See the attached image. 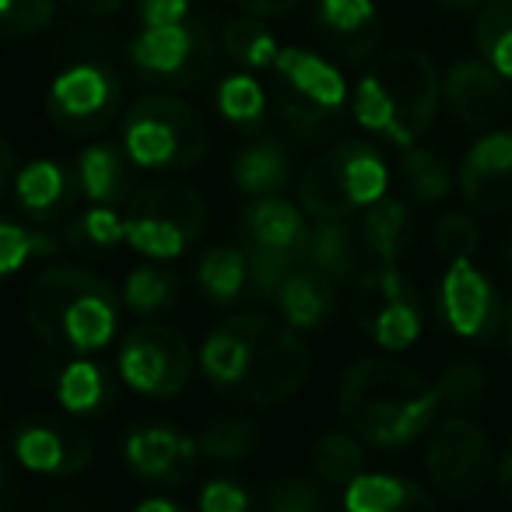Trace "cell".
I'll use <instances>...</instances> for the list:
<instances>
[{
	"instance_id": "6da1fadb",
	"label": "cell",
	"mask_w": 512,
	"mask_h": 512,
	"mask_svg": "<svg viewBox=\"0 0 512 512\" xmlns=\"http://www.w3.org/2000/svg\"><path fill=\"white\" fill-rule=\"evenodd\" d=\"M337 411L369 446L404 449L435 425L442 397L439 386L393 358H362L341 376Z\"/></svg>"
},
{
	"instance_id": "7a4b0ae2",
	"label": "cell",
	"mask_w": 512,
	"mask_h": 512,
	"mask_svg": "<svg viewBox=\"0 0 512 512\" xmlns=\"http://www.w3.org/2000/svg\"><path fill=\"white\" fill-rule=\"evenodd\" d=\"M120 295L106 278L74 264H53L25 288V323L64 355H95L120 330Z\"/></svg>"
},
{
	"instance_id": "3957f363",
	"label": "cell",
	"mask_w": 512,
	"mask_h": 512,
	"mask_svg": "<svg viewBox=\"0 0 512 512\" xmlns=\"http://www.w3.org/2000/svg\"><path fill=\"white\" fill-rule=\"evenodd\" d=\"M442 102L439 67L421 50H393L358 78L351 116L369 134L411 148L428 134Z\"/></svg>"
},
{
	"instance_id": "277c9868",
	"label": "cell",
	"mask_w": 512,
	"mask_h": 512,
	"mask_svg": "<svg viewBox=\"0 0 512 512\" xmlns=\"http://www.w3.org/2000/svg\"><path fill=\"white\" fill-rule=\"evenodd\" d=\"M348 102V81L327 57L302 46H281L274 60V106L302 141H334L344 127Z\"/></svg>"
},
{
	"instance_id": "5b68a950",
	"label": "cell",
	"mask_w": 512,
	"mask_h": 512,
	"mask_svg": "<svg viewBox=\"0 0 512 512\" xmlns=\"http://www.w3.org/2000/svg\"><path fill=\"white\" fill-rule=\"evenodd\" d=\"M120 144L144 172H186L204 162L211 137L190 102L169 92H151L123 113Z\"/></svg>"
},
{
	"instance_id": "8992f818",
	"label": "cell",
	"mask_w": 512,
	"mask_h": 512,
	"mask_svg": "<svg viewBox=\"0 0 512 512\" xmlns=\"http://www.w3.org/2000/svg\"><path fill=\"white\" fill-rule=\"evenodd\" d=\"M390 169L376 144L341 141L330 151L316 155L295 183L299 207L309 218H351L386 197Z\"/></svg>"
},
{
	"instance_id": "52a82bcc",
	"label": "cell",
	"mask_w": 512,
	"mask_h": 512,
	"mask_svg": "<svg viewBox=\"0 0 512 512\" xmlns=\"http://www.w3.org/2000/svg\"><path fill=\"white\" fill-rule=\"evenodd\" d=\"M207 228V204L190 183H165L141 186L130 193L123 211V232L127 246L137 249L148 260H176L183 256Z\"/></svg>"
},
{
	"instance_id": "ba28073f",
	"label": "cell",
	"mask_w": 512,
	"mask_h": 512,
	"mask_svg": "<svg viewBox=\"0 0 512 512\" xmlns=\"http://www.w3.org/2000/svg\"><path fill=\"white\" fill-rule=\"evenodd\" d=\"M351 320L376 348L407 351L425 327L418 285L397 267H365L351 281Z\"/></svg>"
},
{
	"instance_id": "9c48e42d",
	"label": "cell",
	"mask_w": 512,
	"mask_h": 512,
	"mask_svg": "<svg viewBox=\"0 0 512 512\" xmlns=\"http://www.w3.org/2000/svg\"><path fill=\"white\" fill-rule=\"evenodd\" d=\"M313 372V355L309 344L292 330L285 320L253 313V355H249V372L242 390L235 393V404L249 407H274L288 404Z\"/></svg>"
},
{
	"instance_id": "30bf717a",
	"label": "cell",
	"mask_w": 512,
	"mask_h": 512,
	"mask_svg": "<svg viewBox=\"0 0 512 512\" xmlns=\"http://www.w3.org/2000/svg\"><path fill=\"white\" fill-rule=\"evenodd\" d=\"M116 376L141 397L172 400L193 379V348L183 337V330L158 320H144L120 344Z\"/></svg>"
},
{
	"instance_id": "8fae6325",
	"label": "cell",
	"mask_w": 512,
	"mask_h": 512,
	"mask_svg": "<svg viewBox=\"0 0 512 512\" xmlns=\"http://www.w3.org/2000/svg\"><path fill=\"white\" fill-rule=\"evenodd\" d=\"M425 467L442 495L453 502H467L488 488L495 474V449L481 425L453 414L428 428Z\"/></svg>"
},
{
	"instance_id": "7c38bea8",
	"label": "cell",
	"mask_w": 512,
	"mask_h": 512,
	"mask_svg": "<svg viewBox=\"0 0 512 512\" xmlns=\"http://www.w3.org/2000/svg\"><path fill=\"white\" fill-rule=\"evenodd\" d=\"M123 85L102 64H71L50 81L46 113L60 134L95 137L120 120Z\"/></svg>"
},
{
	"instance_id": "4fadbf2b",
	"label": "cell",
	"mask_w": 512,
	"mask_h": 512,
	"mask_svg": "<svg viewBox=\"0 0 512 512\" xmlns=\"http://www.w3.org/2000/svg\"><path fill=\"white\" fill-rule=\"evenodd\" d=\"M211 60V39L190 18L176 25H144L130 43V64L137 67V74L165 88H183L200 81Z\"/></svg>"
},
{
	"instance_id": "5bb4252c",
	"label": "cell",
	"mask_w": 512,
	"mask_h": 512,
	"mask_svg": "<svg viewBox=\"0 0 512 512\" xmlns=\"http://www.w3.org/2000/svg\"><path fill=\"white\" fill-rule=\"evenodd\" d=\"M439 313L442 323L463 341H488L505 320L495 285L481 267H474V260H449L439 281Z\"/></svg>"
},
{
	"instance_id": "9a60e30c",
	"label": "cell",
	"mask_w": 512,
	"mask_h": 512,
	"mask_svg": "<svg viewBox=\"0 0 512 512\" xmlns=\"http://www.w3.org/2000/svg\"><path fill=\"white\" fill-rule=\"evenodd\" d=\"M18 463L39 477H71L92 463L95 442L81 421L71 418H29L11 435Z\"/></svg>"
},
{
	"instance_id": "2e32d148",
	"label": "cell",
	"mask_w": 512,
	"mask_h": 512,
	"mask_svg": "<svg viewBox=\"0 0 512 512\" xmlns=\"http://www.w3.org/2000/svg\"><path fill=\"white\" fill-rule=\"evenodd\" d=\"M197 460L200 442L169 421L134 425L123 439V463L130 467V474L155 484V488L186 484L197 470Z\"/></svg>"
},
{
	"instance_id": "e0dca14e",
	"label": "cell",
	"mask_w": 512,
	"mask_h": 512,
	"mask_svg": "<svg viewBox=\"0 0 512 512\" xmlns=\"http://www.w3.org/2000/svg\"><path fill=\"white\" fill-rule=\"evenodd\" d=\"M460 197L474 211L509 214L512 211V130H484L467 148L456 169Z\"/></svg>"
},
{
	"instance_id": "ac0fdd59",
	"label": "cell",
	"mask_w": 512,
	"mask_h": 512,
	"mask_svg": "<svg viewBox=\"0 0 512 512\" xmlns=\"http://www.w3.org/2000/svg\"><path fill=\"white\" fill-rule=\"evenodd\" d=\"M313 32L327 53L362 64L383 43V18L376 0H316Z\"/></svg>"
},
{
	"instance_id": "d6986e66",
	"label": "cell",
	"mask_w": 512,
	"mask_h": 512,
	"mask_svg": "<svg viewBox=\"0 0 512 512\" xmlns=\"http://www.w3.org/2000/svg\"><path fill=\"white\" fill-rule=\"evenodd\" d=\"M502 74L484 57L456 60L442 78V99L453 120L467 130H491L505 113V85Z\"/></svg>"
},
{
	"instance_id": "ffe728a7",
	"label": "cell",
	"mask_w": 512,
	"mask_h": 512,
	"mask_svg": "<svg viewBox=\"0 0 512 512\" xmlns=\"http://www.w3.org/2000/svg\"><path fill=\"white\" fill-rule=\"evenodd\" d=\"M81 197L78 172H71L64 162L53 158H36L25 169L15 172V200L18 211L32 221V225H53L64 218Z\"/></svg>"
},
{
	"instance_id": "44dd1931",
	"label": "cell",
	"mask_w": 512,
	"mask_h": 512,
	"mask_svg": "<svg viewBox=\"0 0 512 512\" xmlns=\"http://www.w3.org/2000/svg\"><path fill=\"white\" fill-rule=\"evenodd\" d=\"M239 235L246 246L285 249V253L306 260L313 225L306 221V211L299 204H288L281 193H271V197H253V204L242 207Z\"/></svg>"
},
{
	"instance_id": "7402d4cb",
	"label": "cell",
	"mask_w": 512,
	"mask_h": 512,
	"mask_svg": "<svg viewBox=\"0 0 512 512\" xmlns=\"http://www.w3.org/2000/svg\"><path fill=\"white\" fill-rule=\"evenodd\" d=\"M281 320L292 330H323L337 316V281L330 274L316 271V267L302 264L292 278L281 285V292L274 295Z\"/></svg>"
},
{
	"instance_id": "603a6c76",
	"label": "cell",
	"mask_w": 512,
	"mask_h": 512,
	"mask_svg": "<svg viewBox=\"0 0 512 512\" xmlns=\"http://www.w3.org/2000/svg\"><path fill=\"white\" fill-rule=\"evenodd\" d=\"M292 183V151L281 137H260L232 158V186L242 197H271Z\"/></svg>"
},
{
	"instance_id": "cb8c5ba5",
	"label": "cell",
	"mask_w": 512,
	"mask_h": 512,
	"mask_svg": "<svg viewBox=\"0 0 512 512\" xmlns=\"http://www.w3.org/2000/svg\"><path fill=\"white\" fill-rule=\"evenodd\" d=\"M362 260H365V246H362V232H358V225H351L348 218L316 221L313 235H309V253H306L309 267L330 274L337 285H344V281L358 278Z\"/></svg>"
},
{
	"instance_id": "d4e9b609",
	"label": "cell",
	"mask_w": 512,
	"mask_h": 512,
	"mask_svg": "<svg viewBox=\"0 0 512 512\" xmlns=\"http://www.w3.org/2000/svg\"><path fill=\"white\" fill-rule=\"evenodd\" d=\"M57 400L74 418H99V414L113 411L116 383L102 362L88 355H74L57 379Z\"/></svg>"
},
{
	"instance_id": "484cf974",
	"label": "cell",
	"mask_w": 512,
	"mask_h": 512,
	"mask_svg": "<svg viewBox=\"0 0 512 512\" xmlns=\"http://www.w3.org/2000/svg\"><path fill=\"white\" fill-rule=\"evenodd\" d=\"M130 158L123 151V144L113 141H95L92 148H85L78 155V183L81 197L88 204H120L130 197Z\"/></svg>"
},
{
	"instance_id": "4316f807",
	"label": "cell",
	"mask_w": 512,
	"mask_h": 512,
	"mask_svg": "<svg viewBox=\"0 0 512 512\" xmlns=\"http://www.w3.org/2000/svg\"><path fill=\"white\" fill-rule=\"evenodd\" d=\"M344 509L351 512H418L435 509V498L421 484L397 474H362L344 484Z\"/></svg>"
},
{
	"instance_id": "83f0119b",
	"label": "cell",
	"mask_w": 512,
	"mask_h": 512,
	"mask_svg": "<svg viewBox=\"0 0 512 512\" xmlns=\"http://www.w3.org/2000/svg\"><path fill=\"white\" fill-rule=\"evenodd\" d=\"M362 246L372 264L397 267V260L404 256V249L411 246V211L404 200L397 197H379L376 204H369L362 211Z\"/></svg>"
},
{
	"instance_id": "f1b7e54d",
	"label": "cell",
	"mask_w": 512,
	"mask_h": 512,
	"mask_svg": "<svg viewBox=\"0 0 512 512\" xmlns=\"http://www.w3.org/2000/svg\"><path fill=\"white\" fill-rule=\"evenodd\" d=\"M197 285L214 306H232L249 295V260L242 246H214L200 256Z\"/></svg>"
},
{
	"instance_id": "f546056e",
	"label": "cell",
	"mask_w": 512,
	"mask_h": 512,
	"mask_svg": "<svg viewBox=\"0 0 512 512\" xmlns=\"http://www.w3.org/2000/svg\"><path fill=\"white\" fill-rule=\"evenodd\" d=\"M400 183H404V193L411 204L418 207H432L439 200L449 197L456 183L453 165L442 155H435L432 148H421V144H411V148H400Z\"/></svg>"
},
{
	"instance_id": "4dcf8cb0",
	"label": "cell",
	"mask_w": 512,
	"mask_h": 512,
	"mask_svg": "<svg viewBox=\"0 0 512 512\" xmlns=\"http://www.w3.org/2000/svg\"><path fill=\"white\" fill-rule=\"evenodd\" d=\"M309 463H313L316 477L323 484L344 488L369 467V453H365V442L355 432H323L309 449Z\"/></svg>"
},
{
	"instance_id": "1f68e13d",
	"label": "cell",
	"mask_w": 512,
	"mask_h": 512,
	"mask_svg": "<svg viewBox=\"0 0 512 512\" xmlns=\"http://www.w3.org/2000/svg\"><path fill=\"white\" fill-rule=\"evenodd\" d=\"M120 299L134 316L155 320V316L172 313V309H176L179 278L158 264H141L127 274V281H123V288H120Z\"/></svg>"
},
{
	"instance_id": "d6a6232c",
	"label": "cell",
	"mask_w": 512,
	"mask_h": 512,
	"mask_svg": "<svg viewBox=\"0 0 512 512\" xmlns=\"http://www.w3.org/2000/svg\"><path fill=\"white\" fill-rule=\"evenodd\" d=\"M221 50H225V57L232 60V64H239L242 71H264V67H274L281 46H278V36H274L260 18L246 15L225 25V32H221Z\"/></svg>"
},
{
	"instance_id": "836d02e7",
	"label": "cell",
	"mask_w": 512,
	"mask_h": 512,
	"mask_svg": "<svg viewBox=\"0 0 512 512\" xmlns=\"http://www.w3.org/2000/svg\"><path fill=\"white\" fill-rule=\"evenodd\" d=\"M477 53L512 81V0H484L474 25Z\"/></svg>"
},
{
	"instance_id": "e575fe53",
	"label": "cell",
	"mask_w": 512,
	"mask_h": 512,
	"mask_svg": "<svg viewBox=\"0 0 512 512\" xmlns=\"http://www.w3.org/2000/svg\"><path fill=\"white\" fill-rule=\"evenodd\" d=\"M64 242L81 253H109L127 242L123 214L116 211V204H88L64 232Z\"/></svg>"
},
{
	"instance_id": "d590c367",
	"label": "cell",
	"mask_w": 512,
	"mask_h": 512,
	"mask_svg": "<svg viewBox=\"0 0 512 512\" xmlns=\"http://www.w3.org/2000/svg\"><path fill=\"white\" fill-rule=\"evenodd\" d=\"M200 456L214 463H239L256 449V425L242 414H218L200 432Z\"/></svg>"
},
{
	"instance_id": "8d00e7d4",
	"label": "cell",
	"mask_w": 512,
	"mask_h": 512,
	"mask_svg": "<svg viewBox=\"0 0 512 512\" xmlns=\"http://www.w3.org/2000/svg\"><path fill=\"white\" fill-rule=\"evenodd\" d=\"M218 113L225 116L232 127H256L267 113V92L264 85L249 74H228L218 85Z\"/></svg>"
},
{
	"instance_id": "74e56055",
	"label": "cell",
	"mask_w": 512,
	"mask_h": 512,
	"mask_svg": "<svg viewBox=\"0 0 512 512\" xmlns=\"http://www.w3.org/2000/svg\"><path fill=\"white\" fill-rule=\"evenodd\" d=\"M242 249H246V260H249V295L253 299L274 302L281 285L306 264L302 256L285 253V249H267V246H242Z\"/></svg>"
},
{
	"instance_id": "f35d334b",
	"label": "cell",
	"mask_w": 512,
	"mask_h": 512,
	"mask_svg": "<svg viewBox=\"0 0 512 512\" xmlns=\"http://www.w3.org/2000/svg\"><path fill=\"white\" fill-rule=\"evenodd\" d=\"M57 22V0H0V36L32 39Z\"/></svg>"
},
{
	"instance_id": "ab89813d",
	"label": "cell",
	"mask_w": 512,
	"mask_h": 512,
	"mask_svg": "<svg viewBox=\"0 0 512 512\" xmlns=\"http://www.w3.org/2000/svg\"><path fill=\"white\" fill-rule=\"evenodd\" d=\"M330 505V498L323 495L320 484H313L309 477H274L267 484L264 509L267 512H323Z\"/></svg>"
},
{
	"instance_id": "60d3db41",
	"label": "cell",
	"mask_w": 512,
	"mask_h": 512,
	"mask_svg": "<svg viewBox=\"0 0 512 512\" xmlns=\"http://www.w3.org/2000/svg\"><path fill=\"white\" fill-rule=\"evenodd\" d=\"M435 386H439L442 407H449V411H470V407L481 404L484 390H488V376H484L481 365L456 362L442 372Z\"/></svg>"
},
{
	"instance_id": "b9f144b4",
	"label": "cell",
	"mask_w": 512,
	"mask_h": 512,
	"mask_svg": "<svg viewBox=\"0 0 512 512\" xmlns=\"http://www.w3.org/2000/svg\"><path fill=\"white\" fill-rule=\"evenodd\" d=\"M435 249L442 260H474V253L481 249V228L470 214L463 211H446L435 225Z\"/></svg>"
},
{
	"instance_id": "7bdbcfd3",
	"label": "cell",
	"mask_w": 512,
	"mask_h": 512,
	"mask_svg": "<svg viewBox=\"0 0 512 512\" xmlns=\"http://www.w3.org/2000/svg\"><path fill=\"white\" fill-rule=\"evenodd\" d=\"M36 256V235L11 218H0V285Z\"/></svg>"
},
{
	"instance_id": "ee69618b",
	"label": "cell",
	"mask_w": 512,
	"mask_h": 512,
	"mask_svg": "<svg viewBox=\"0 0 512 512\" xmlns=\"http://www.w3.org/2000/svg\"><path fill=\"white\" fill-rule=\"evenodd\" d=\"M197 505L204 512H246L253 505V495L242 488L239 481H228V477H214L204 484Z\"/></svg>"
},
{
	"instance_id": "f6af8a7d",
	"label": "cell",
	"mask_w": 512,
	"mask_h": 512,
	"mask_svg": "<svg viewBox=\"0 0 512 512\" xmlns=\"http://www.w3.org/2000/svg\"><path fill=\"white\" fill-rule=\"evenodd\" d=\"M193 0H137V22L144 25H176L186 22Z\"/></svg>"
},
{
	"instance_id": "bcb514c9",
	"label": "cell",
	"mask_w": 512,
	"mask_h": 512,
	"mask_svg": "<svg viewBox=\"0 0 512 512\" xmlns=\"http://www.w3.org/2000/svg\"><path fill=\"white\" fill-rule=\"evenodd\" d=\"M235 8L242 15H253V18H281L288 11H295L302 0H232Z\"/></svg>"
},
{
	"instance_id": "7dc6e473",
	"label": "cell",
	"mask_w": 512,
	"mask_h": 512,
	"mask_svg": "<svg viewBox=\"0 0 512 512\" xmlns=\"http://www.w3.org/2000/svg\"><path fill=\"white\" fill-rule=\"evenodd\" d=\"M495 484L502 491V498L512 505V442L502 449V456L495 460Z\"/></svg>"
},
{
	"instance_id": "c3c4849f",
	"label": "cell",
	"mask_w": 512,
	"mask_h": 512,
	"mask_svg": "<svg viewBox=\"0 0 512 512\" xmlns=\"http://www.w3.org/2000/svg\"><path fill=\"white\" fill-rule=\"evenodd\" d=\"M67 4L81 15H113L123 8V0H67Z\"/></svg>"
},
{
	"instance_id": "681fc988",
	"label": "cell",
	"mask_w": 512,
	"mask_h": 512,
	"mask_svg": "<svg viewBox=\"0 0 512 512\" xmlns=\"http://www.w3.org/2000/svg\"><path fill=\"white\" fill-rule=\"evenodd\" d=\"M134 509L137 512H179L183 505H179L176 498H169V495H151V498H141Z\"/></svg>"
},
{
	"instance_id": "f907efd6",
	"label": "cell",
	"mask_w": 512,
	"mask_h": 512,
	"mask_svg": "<svg viewBox=\"0 0 512 512\" xmlns=\"http://www.w3.org/2000/svg\"><path fill=\"white\" fill-rule=\"evenodd\" d=\"M15 176V148L0 137V190L8 186V179Z\"/></svg>"
},
{
	"instance_id": "816d5d0a",
	"label": "cell",
	"mask_w": 512,
	"mask_h": 512,
	"mask_svg": "<svg viewBox=\"0 0 512 512\" xmlns=\"http://www.w3.org/2000/svg\"><path fill=\"white\" fill-rule=\"evenodd\" d=\"M435 4H442L449 11H470V8H481L484 0H435Z\"/></svg>"
},
{
	"instance_id": "f5cc1de1",
	"label": "cell",
	"mask_w": 512,
	"mask_h": 512,
	"mask_svg": "<svg viewBox=\"0 0 512 512\" xmlns=\"http://www.w3.org/2000/svg\"><path fill=\"white\" fill-rule=\"evenodd\" d=\"M8 505V467H4V460H0V509Z\"/></svg>"
},
{
	"instance_id": "db71d44e",
	"label": "cell",
	"mask_w": 512,
	"mask_h": 512,
	"mask_svg": "<svg viewBox=\"0 0 512 512\" xmlns=\"http://www.w3.org/2000/svg\"><path fill=\"white\" fill-rule=\"evenodd\" d=\"M502 330H505V341H509V348H512V299L505 302V320H502Z\"/></svg>"
},
{
	"instance_id": "11a10c76",
	"label": "cell",
	"mask_w": 512,
	"mask_h": 512,
	"mask_svg": "<svg viewBox=\"0 0 512 512\" xmlns=\"http://www.w3.org/2000/svg\"><path fill=\"white\" fill-rule=\"evenodd\" d=\"M502 253H505V264H509V271H512V228H509V232H505Z\"/></svg>"
},
{
	"instance_id": "9f6ffc18",
	"label": "cell",
	"mask_w": 512,
	"mask_h": 512,
	"mask_svg": "<svg viewBox=\"0 0 512 512\" xmlns=\"http://www.w3.org/2000/svg\"><path fill=\"white\" fill-rule=\"evenodd\" d=\"M0 407H4V397H0Z\"/></svg>"
}]
</instances>
